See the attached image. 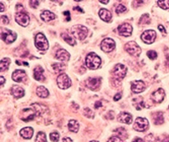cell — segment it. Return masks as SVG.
<instances>
[{
	"instance_id": "cell-1",
	"label": "cell",
	"mask_w": 169,
	"mask_h": 142,
	"mask_svg": "<svg viewBox=\"0 0 169 142\" xmlns=\"http://www.w3.org/2000/svg\"><path fill=\"white\" fill-rule=\"evenodd\" d=\"M101 60L100 57L95 53H90L85 58V64L91 69H96L100 67Z\"/></svg>"
},
{
	"instance_id": "cell-2",
	"label": "cell",
	"mask_w": 169,
	"mask_h": 142,
	"mask_svg": "<svg viewBox=\"0 0 169 142\" xmlns=\"http://www.w3.org/2000/svg\"><path fill=\"white\" fill-rule=\"evenodd\" d=\"M71 32L74 35V37L78 38L79 40H84V38L86 37L88 33L87 28L84 26H81V25H76L74 26L71 29Z\"/></svg>"
},
{
	"instance_id": "cell-3",
	"label": "cell",
	"mask_w": 169,
	"mask_h": 142,
	"mask_svg": "<svg viewBox=\"0 0 169 142\" xmlns=\"http://www.w3.org/2000/svg\"><path fill=\"white\" fill-rule=\"evenodd\" d=\"M35 45L37 49L40 51H47L49 47V44L47 38L42 33H38L35 37Z\"/></svg>"
},
{
	"instance_id": "cell-4",
	"label": "cell",
	"mask_w": 169,
	"mask_h": 142,
	"mask_svg": "<svg viewBox=\"0 0 169 142\" xmlns=\"http://www.w3.org/2000/svg\"><path fill=\"white\" fill-rule=\"evenodd\" d=\"M124 47L125 50L127 51L128 53L135 57H138L140 56V54L141 53V48L135 41H128V43L125 44Z\"/></svg>"
},
{
	"instance_id": "cell-5",
	"label": "cell",
	"mask_w": 169,
	"mask_h": 142,
	"mask_svg": "<svg viewBox=\"0 0 169 142\" xmlns=\"http://www.w3.org/2000/svg\"><path fill=\"white\" fill-rule=\"evenodd\" d=\"M57 85L60 89L65 90L71 86V80L70 78L68 76L67 74H61L57 78Z\"/></svg>"
},
{
	"instance_id": "cell-6",
	"label": "cell",
	"mask_w": 169,
	"mask_h": 142,
	"mask_svg": "<svg viewBox=\"0 0 169 142\" xmlns=\"http://www.w3.org/2000/svg\"><path fill=\"white\" fill-rule=\"evenodd\" d=\"M148 126L149 123L146 118L139 117V118L135 119V124H134V129H135L136 131L143 132L148 128Z\"/></svg>"
},
{
	"instance_id": "cell-7",
	"label": "cell",
	"mask_w": 169,
	"mask_h": 142,
	"mask_svg": "<svg viewBox=\"0 0 169 142\" xmlns=\"http://www.w3.org/2000/svg\"><path fill=\"white\" fill-rule=\"evenodd\" d=\"M1 38L2 40L6 43H12L13 41L16 40L17 35L14 31L8 29H3L1 32Z\"/></svg>"
},
{
	"instance_id": "cell-8",
	"label": "cell",
	"mask_w": 169,
	"mask_h": 142,
	"mask_svg": "<svg viewBox=\"0 0 169 142\" xmlns=\"http://www.w3.org/2000/svg\"><path fill=\"white\" fill-rule=\"evenodd\" d=\"M127 73V68L124 64H118L115 65L114 69L112 70V74L117 80H122L124 79Z\"/></svg>"
},
{
	"instance_id": "cell-9",
	"label": "cell",
	"mask_w": 169,
	"mask_h": 142,
	"mask_svg": "<svg viewBox=\"0 0 169 142\" xmlns=\"http://www.w3.org/2000/svg\"><path fill=\"white\" fill-rule=\"evenodd\" d=\"M15 20L21 26H27L30 22V17L25 12H17L15 15Z\"/></svg>"
},
{
	"instance_id": "cell-10",
	"label": "cell",
	"mask_w": 169,
	"mask_h": 142,
	"mask_svg": "<svg viewBox=\"0 0 169 142\" xmlns=\"http://www.w3.org/2000/svg\"><path fill=\"white\" fill-rule=\"evenodd\" d=\"M155 37H156V33L155 30H148L143 32L141 35V39L145 43L151 44L155 41Z\"/></svg>"
},
{
	"instance_id": "cell-11",
	"label": "cell",
	"mask_w": 169,
	"mask_h": 142,
	"mask_svg": "<svg viewBox=\"0 0 169 142\" xmlns=\"http://www.w3.org/2000/svg\"><path fill=\"white\" fill-rule=\"evenodd\" d=\"M115 46H116L115 41L111 38H105L101 43V49L106 53L112 52L115 48Z\"/></svg>"
},
{
	"instance_id": "cell-12",
	"label": "cell",
	"mask_w": 169,
	"mask_h": 142,
	"mask_svg": "<svg viewBox=\"0 0 169 142\" xmlns=\"http://www.w3.org/2000/svg\"><path fill=\"white\" fill-rule=\"evenodd\" d=\"M118 33L124 37H129L133 31V27L128 23H124L120 25L118 28Z\"/></svg>"
},
{
	"instance_id": "cell-13",
	"label": "cell",
	"mask_w": 169,
	"mask_h": 142,
	"mask_svg": "<svg viewBox=\"0 0 169 142\" xmlns=\"http://www.w3.org/2000/svg\"><path fill=\"white\" fill-rule=\"evenodd\" d=\"M86 86L91 91H96L100 87L101 85V79L100 78H89L86 82Z\"/></svg>"
},
{
	"instance_id": "cell-14",
	"label": "cell",
	"mask_w": 169,
	"mask_h": 142,
	"mask_svg": "<svg viewBox=\"0 0 169 142\" xmlns=\"http://www.w3.org/2000/svg\"><path fill=\"white\" fill-rule=\"evenodd\" d=\"M146 85L145 82L142 81H135L132 82L131 84V90L135 93H140L145 91Z\"/></svg>"
},
{
	"instance_id": "cell-15",
	"label": "cell",
	"mask_w": 169,
	"mask_h": 142,
	"mask_svg": "<svg viewBox=\"0 0 169 142\" xmlns=\"http://www.w3.org/2000/svg\"><path fill=\"white\" fill-rule=\"evenodd\" d=\"M21 117L20 118L25 122H28L32 120L35 116H36V111L33 109H30V108H25L22 112H21Z\"/></svg>"
},
{
	"instance_id": "cell-16",
	"label": "cell",
	"mask_w": 169,
	"mask_h": 142,
	"mask_svg": "<svg viewBox=\"0 0 169 142\" xmlns=\"http://www.w3.org/2000/svg\"><path fill=\"white\" fill-rule=\"evenodd\" d=\"M165 97V91L160 88L151 94V99L155 102H162Z\"/></svg>"
},
{
	"instance_id": "cell-17",
	"label": "cell",
	"mask_w": 169,
	"mask_h": 142,
	"mask_svg": "<svg viewBox=\"0 0 169 142\" xmlns=\"http://www.w3.org/2000/svg\"><path fill=\"white\" fill-rule=\"evenodd\" d=\"M26 78V72L22 69H17L14 71L12 74V79L16 82H23Z\"/></svg>"
},
{
	"instance_id": "cell-18",
	"label": "cell",
	"mask_w": 169,
	"mask_h": 142,
	"mask_svg": "<svg viewBox=\"0 0 169 142\" xmlns=\"http://www.w3.org/2000/svg\"><path fill=\"white\" fill-rule=\"evenodd\" d=\"M118 120L124 124H130L133 121V117L130 113L128 112H121L118 115Z\"/></svg>"
},
{
	"instance_id": "cell-19",
	"label": "cell",
	"mask_w": 169,
	"mask_h": 142,
	"mask_svg": "<svg viewBox=\"0 0 169 142\" xmlns=\"http://www.w3.org/2000/svg\"><path fill=\"white\" fill-rule=\"evenodd\" d=\"M56 58L63 62H67L70 58V54L64 49H59L56 53Z\"/></svg>"
},
{
	"instance_id": "cell-20",
	"label": "cell",
	"mask_w": 169,
	"mask_h": 142,
	"mask_svg": "<svg viewBox=\"0 0 169 142\" xmlns=\"http://www.w3.org/2000/svg\"><path fill=\"white\" fill-rule=\"evenodd\" d=\"M34 78L38 81H43L45 80L44 69L41 66H37L34 69Z\"/></svg>"
},
{
	"instance_id": "cell-21",
	"label": "cell",
	"mask_w": 169,
	"mask_h": 142,
	"mask_svg": "<svg viewBox=\"0 0 169 142\" xmlns=\"http://www.w3.org/2000/svg\"><path fill=\"white\" fill-rule=\"evenodd\" d=\"M11 93L15 98H20L25 95V91L23 88L18 85H13L11 88Z\"/></svg>"
},
{
	"instance_id": "cell-22",
	"label": "cell",
	"mask_w": 169,
	"mask_h": 142,
	"mask_svg": "<svg viewBox=\"0 0 169 142\" xmlns=\"http://www.w3.org/2000/svg\"><path fill=\"white\" fill-rule=\"evenodd\" d=\"M99 16L101 20H104L106 22H110L112 20V14L109 10L106 9H101L99 11Z\"/></svg>"
},
{
	"instance_id": "cell-23",
	"label": "cell",
	"mask_w": 169,
	"mask_h": 142,
	"mask_svg": "<svg viewBox=\"0 0 169 142\" xmlns=\"http://www.w3.org/2000/svg\"><path fill=\"white\" fill-rule=\"evenodd\" d=\"M34 130L33 128H30V127H26V128H22L21 130L20 131V135L23 137L24 139H30L32 137V135H33Z\"/></svg>"
},
{
	"instance_id": "cell-24",
	"label": "cell",
	"mask_w": 169,
	"mask_h": 142,
	"mask_svg": "<svg viewBox=\"0 0 169 142\" xmlns=\"http://www.w3.org/2000/svg\"><path fill=\"white\" fill-rule=\"evenodd\" d=\"M55 17H56L55 14L53 13H52L51 11H48V10H45V11H43L42 13L41 14V18L45 22H49L51 20H54Z\"/></svg>"
},
{
	"instance_id": "cell-25",
	"label": "cell",
	"mask_w": 169,
	"mask_h": 142,
	"mask_svg": "<svg viewBox=\"0 0 169 142\" xmlns=\"http://www.w3.org/2000/svg\"><path fill=\"white\" fill-rule=\"evenodd\" d=\"M68 127H69V129L70 131L77 133L79 131V128H80V124H79L78 121L74 120V119H71L69 122V124H68Z\"/></svg>"
},
{
	"instance_id": "cell-26",
	"label": "cell",
	"mask_w": 169,
	"mask_h": 142,
	"mask_svg": "<svg viewBox=\"0 0 169 142\" xmlns=\"http://www.w3.org/2000/svg\"><path fill=\"white\" fill-rule=\"evenodd\" d=\"M153 120L155 124H162L164 123V118H163V113L162 112H155L153 115Z\"/></svg>"
},
{
	"instance_id": "cell-27",
	"label": "cell",
	"mask_w": 169,
	"mask_h": 142,
	"mask_svg": "<svg viewBox=\"0 0 169 142\" xmlns=\"http://www.w3.org/2000/svg\"><path fill=\"white\" fill-rule=\"evenodd\" d=\"M37 94L39 97L46 98L48 97L49 92L47 91V88H45L44 86H38L37 89Z\"/></svg>"
},
{
	"instance_id": "cell-28",
	"label": "cell",
	"mask_w": 169,
	"mask_h": 142,
	"mask_svg": "<svg viewBox=\"0 0 169 142\" xmlns=\"http://www.w3.org/2000/svg\"><path fill=\"white\" fill-rule=\"evenodd\" d=\"M10 64V59L9 57H4L0 62V70L3 71L9 69V66Z\"/></svg>"
},
{
	"instance_id": "cell-29",
	"label": "cell",
	"mask_w": 169,
	"mask_h": 142,
	"mask_svg": "<svg viewBox=\"0 0 169 142\" xmlns=\"http://www.w3.org/2000/svg\"><path fill=\"white\" fill-rule=\"evenodd\" d=\"M61 37H62V38H63L67 43L69 44V45H72V46L75 45V41H74V38L71 37V36H69V35H68V34L66 33H62Z\"/></svg>"
},
{
	"instance_id": "cell-30",
	"label": "cell",
	"mask_w": 169,
	"mask_h": 142,
	"mask_svg": "<svg viewBox=\"0 0 169 142\" xmlns=\"http://www.w3.org/2000/svg\"><path fill=\"white\" fill-rule=\"evenodd\" d=\"M53 69L55 72L61 73V72L65 70V65L64 64H61V63H57V64H53Z\"/></svg>"
},
{
	"instance_id": "cell-31",
	"label": "cell",
	"mask_w": 169,
	"mask_h": 142,
	"mask_svg": "<svg viewBox=\"0 0 169 142\" xmlns=\"http://www.w3.org/2000/svg\"><path fill=\"white\" fill-rule=\"evenodd\" d=\"M157 4L162 10H168L169 9V0H160V1H157Z\"/></svg>"
},
{
	"instance_id": "cell-32",
	"label": "cell",
	"mask_w": 169,
	"mask_h": 142,
	"mask_svg": "<svg viewBox=\"0 0 169 142\" xmlns=\"http://www.w3.org/2000/svg\"><path fill=\"white\" fill-rule=\"evenodd\" d=\"M36 142H47L46 135L43 132H39L36 137Z\"/></svg>"
},
{
	"instance_id": "cell-33",
	"label": "cell",
	"mask_w": 169,
	"mask_h": 142,
	"mask_svg": "<svg viewBox=\"0 0 169 142\" xmlns=\"http://www.w3.org/2000/svg\"><path fill=\"white\" fill-rule=\"evenodd\" d=\"M150 17L147 14H143L141 17H140V21H139V23L140 24V25H145V24H149L150 23Z\"/></svg>"
},
{
	"instance_id": "cell-34",
	"label": "cell",
	"mask_w": 169,
	"mask_h": 142,
	"mask_svg": "<svg viewBox=\"0 0 169 142\" xmlns=\"http://www.w3.org/2000/svg\"><path fill=\"white\" fill-rule=\"evenodd\" d=\"M84 115L85 116V117H87V118H91L94 117V112L91 111V109H90V108H84Z\"/></svg>"
},
{
	"instance_id": "cell-35",
	"label": "cell",
	"mask_w": 169,
	"mask_h": 142,
	"mask_svg": "<svg viewBox=\"0 0 169 142\" xmlns=\"http://www.w3.org/2000/svg\"><path fill=\"white\" fill-rule=\"evenodd\" d=\"M146 55H147V57H148L150 59H151V60H155V58L157 57V53H156V52H155V51L153 50L148 51Z\"/></svg>"
},
{
	"instance_id": "cell-36",
	"label": "cell",
	"mask_w": 169,
	"mask_h": 142,
	"mask_svg": "<svg viewBox=\"0 0 169 142\" xmlns=\"http://www.w3.org/2000/svg\"><path fill=\"white\" fill-rule=\"evenodd\" d=\"M115 132H117L118 134V137L119 136H121V137H127V134H126V130H125L124 128H117L116 130H115Z\"/></svg>"
},
{
	"instance_id": "cell-37",
	"label": "cell",
	"mask_w": 169,
	"mask_h": 142,
	"mask_svg": "<svg viewBox=\"0 0 169 142\" xmlns=\"http://www.w3.org/2000/svg\"><path fill=\"white\" fill-rule=\"evenodd\" d=\"M126 7L124 5H123V4H118L117 8H116V13L117 14H122L124 13L126 11Z\"/></svg>"
},
{
	"instance_id": "cell-38",
	"label": "cell",
	"mask_w": 169,
	"mask_h": 142,
	"mask_svg": "<svg viewBox=\"0 0 169 142\" xmlns=\"http://www.w3.org/2000/svg\"><path fill=\"white\" fill-rule=\"evenodd\" d=\"M50 140L53 142H57L59 140V135L56 132L52 133V134H50Z\"/></svg>"
},
{
	"instance_id": "cell-39",
	"label": "cell",
	"mask_w": 169,
	"mask_h": 142,
	"mask_svg": "<svg viewBox=\"0 0 169 142\" xmlns=\"http://www.w3.org/2000/svg\"><path fill=\"white\" fill-rule=\"evenodd\" d=\"M108 142H124L123 141V140H122L120 137H118V136H112L111 138L108 140Z\"/></svg>"
},
{
	"instance_id": "cell-40",
	"label": "cell",
	"mask_w": 169,
	"mask_h": 142,
	"mask_svg": "<svg viewBox=\"0 0 169 142\" xmlns=\"http://www.w3.org/2000/svg\"><path fill=\"white\" fill-rule=\"evenodd\" d=\"M38 4H39V2L38 1H36V0H32V1H30V5L32 8H37V6H38Z\"/></svg>"
},
{
	"instance_id": "cell-41",
	"label": "cell",
	"mask_w": 169,
	"mask_h": 142,
	"mask_svg": "<svg viewBox=\"0 0 169 142\" xmlns=\"http://www.w3.org/2000/svg\"><path fill=\"white\" fill-rule=\"evenodd\" d=\"M1 20H2V22H3V24L9 23V19H8V17L5 16V15H2V16H1Z\"/></svg>"
},
{
	"instance_id": "cell-42",
	"label": "cell",
	"mask_w": 169,
	"mask_h": 142,
	"mask_svg": "<svg viewBox=\"0 0 169 142\" xmlns=\"http://www.w3.org/2000/svg\"><path fill=\"white\" fill-rule=\"evenodd\" d=\"M122 97V94L121 93H118V94L115 95V97H113V100L114 101H118V100H120Z\"/></svg>"
},
{
	"instance_id": "cell-43",
	"label": "cell",
	"mask_w": 169,
	"mask_h": 142,
	"mask_svg": "<svg viewBox=\"0 0 169 142\" xmlns=\"http://www.w3.org/2000/svg\"><path fill=\"white\" fill-rule=\"evenodd\" d=\"M158 29H159V30H161V31H162V33H164V34L167 33V31H166V29L164 28V26H162V25H159Z\"/></svg>"
},
{
	"instance_id": "cell-44",
	"label": "cell",
	"mask_w": 169,
	"mask_h": 142,
	"mask_svg": "<svg viewBox=\"0 0 169 142\" xmlns=\"http://www.w3.org/2000/svg\"><path fill=\"white\" fill-rule=\"evenodd\" d=\"M101 106H102V103H101V101H96V104H95V108H101Z\"/></svg>"
},
{
	"instance_id": "cell-45",
	"label": "cell",
	"mask_w": 169,
	"mask_h": 142,
	"mask_svg": "<svg viewBox=\"0 0 169 142\" xmlns=\"http://www.w3.org/2000/svg\"><path fill=\"white\" fill-rule=\"evenodd\" d=\"M62 142H73V140L70 138H69V137H65V138L62 140Z\"/></svg>"
},
{
	"instance_id": "cell-46",
	"label": "cell",
	"mask_w": 169,
	"mask_h": 142,
	"mask_svg": "<svg viewBox=\"0 0 169 142\" xmlns=\"http://www.w3.org/2000/svg\"><path fill=\"white\" fill-rule=\"evenodd\" d=\"M64 14L65 16L68 17V21H69L70 20V17H69V11H66V12H64Z\"/></svg>"
},
{
	"instance_id": "cell-47",
	"label": "cell",
	"mask_w": 169,
	"mask_h": 142,
	"mask_svg": "<svg viewBox=\"0 0 169 142\" xmlns=\"http://www.w3.org/2000/svg\"><path fill=\"white\" fill-rule=\"evenodd\" d=\"M0 79H1V86H3V85L5 83V79H4L3 76H1V77H0Z\"/></svg>"
},
{
	"instance_id": "cell-48",
	"label": "cell",
	"mask_w": 169,
	"mask_h": 142,
	"mask_svg": "<svg viewBox=\"0 0 169 142\" xmlns=\"http://www.w3.org/2000/svg\"><path fill=\"white\" fill-rule=\"evenodd\" d=\"M100 3H103V4H108L109 3V1L108 0H100Z\"/></svg>"
},
{
	"instance_id": "cell-49",
	"label": "cell",
	"mask_w": 169,
	"mask_h": 142,
	"mask_svg": "<svg viewBox=\"0 0 169 142\" xmlns=\"http://www.w3.org/2000/svg\"><path fill=\"white\" fill-rule=\"evenodd\" d=\"M16 64H18V65H22V64H25V65H28V64L27 63H20V61H16Z\"/></svg>"
},
{
	"instance_id": "cell-50",
	"label": "cell",
	"mask_w": 169,
	"mask_h": 142,
	"mask_svg": "<svg viewBox=\"0 0 169 142\" xmlns=\"http://www.w3.org/2000/svg\"><path fill=\"white\" fill-rule=\"evenodd\" d=\"M133 142H144V140H143L142 139L138 138V139H136V140H135Z\"/></svg>"
},
{
	"instance_id": "cell-51",
	"label": "cell",
	"mask_w": 169,
	"mask_h": 142,
	"mask_svg": "<svg viewBox=\"0 0 169 142\" xmlns=\"http://www.w3.org/2000/svg\"><path fill=\"white\" fill-rule=\"evenodd\" d=\"M74 10H80L81 12H83V10H81V9H80V7H74Z\"/></svg>"
},
{
	"instance_id": "cell-52",
	"label": "cell",
	"mask_w": 169,
	"mask_h": 142,
	"mask_svg": "<svg viewBox=\"0 0 169 142\" xmlns=\"http://www.w3.org/2000/svg\"><path fill=\"white\" fill-rule=\"evenodd\" d=\"M1 7H2V9H1V12H3V10H4V6L3 5V3H1Z\"/></svg>"
},
{
	"instance_id": "cell-53",
	"label": "cell",
	"mask_w": 169,
	"mask_h": 142,
	"mask_svg": "<svg viewBox=\"0 0 169 142\" xmlns=\"http://www.w3.org/2000/svg\"><path fill=\"white\" fill-rule=\"evenodd\" d=\"M91 142H98V141H96V140H91Z\"/></svg>"
},
{
	"instance_id": "cell-54",
	"label": "cell",
	"mask_w": 169,
	"mask_h": 142,
	"mask_svg": "<svg viewBox=\"0 0 169 142\" xmlns=\"http://www.w3.org/2000/svg\"><path fill=\"white\" fill-rule=\"evenodd\" d=\"M164 142H169V141H164Z\"/></svg>"
},
{
	"instance_id": "cell-55",
	"label": "cell",
	"mask_w": 169,
	"mask_h": 142,
	"mask_svg": "<svg viewBox=\"0 0 169 142\" xmlns=\"http://www.w3.org/2000/svg\"><path fill=\"white\" fill-rule=\"evenodd\" d=\"M168 109H169V108H168Z\"/></svg>"
}]
</instances>
